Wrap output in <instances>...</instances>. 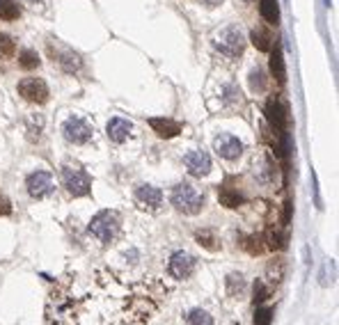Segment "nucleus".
Here are the masks:
<instances>
[{
  "label": "nucleus",
  "instance_id": "1",
  "mask_svg": "<svg viewBox=\"0 0 339 325\" xmlns=\"http://www.w3.org/2000/svg\"><path fill=\"white\" fill-rule=\"evenodd\" d=\"M170 202H172L174 209L186 213V215L200 213L202 206H204V197H202L190 183H179V186H174L172 192H170Z\"/></svg>",
  "mask_w": 339,
  "mask_h": 325
},
{
  "label": "nucleus",
  "instance_id": "2",
  "mask_svg": "<svg viewBox=\"0 0 339 325\" xmlns=\"http://www.w3.org/2000/svg\"><path fill=\"white\" fill-rule=\"evenodd\" d=\"M213 44H215V48H218L220 53H223L225 58H229V60L238 58V55L243 53V48H246V39H243L241 30L234 28V26L223 28L220 32H215Z\"/></svg>",
  "mask_w": 339,
  "mask_h": 325
},
{
  "label": "nucleus",
  "instance_id": "3",
  "mask_svg": "<svg viewBox=\"0 0 339 325\" xmlns=\"http://www.w3.org/2000/svg\"><path fill=\"white\" fill-rule=\"evenodd\" d=\"M89 232L101 243L115 241L117 232H119V213H115V211H101V213H96L92 218V222H89Z\"/></svg>",
  "mask_w": 339,
  "mask_h": 325
},
{
  "label": "nucleus",
  "instance_id": "4",
  "mask_svg": "<svg viewBox=\"0 0 339 325\" xmlns=\"http://www.w3.org/2000/svg\"><path fill=\"white\" fill-rule=\"evenodd\" d=\"M62 183L67 188L69 195L74 197H85L89 195V188H92V179L85 172L83 167H74V165H67L62 167Z\"/></svg>",
  "mask_w": 339,
  "mask_h": 325
},
{
  "label": "nucleus",
  "instance_id": "5",
  "mask_svg": "<svg viewBox=\"0 0 339 325\" xmlns=\"http://www.w3.org/2000/svg\"><path fill=\"white\" fill-rule=\"evenodd\" d=\"M62 135L71 144H85L92 138V126H89L83 117H69L62 124Z\"/></svg>",
  "mask_w": 339,
  "mask_h": 325
},
{
  "label": "nucleus",
  "instance_id": "6",
  "mask_svg": "<svg viewBox=\"0 0 339 325\" xmlns=\"http://www.w3.org/2000/svg\"><path fill=\"white\" fill-rule=\"evenodd\" d=\"M26 188H28V192H30V197H35V199H44L46 195L53 192L55 183H53V177H51L49 172L37 169V172H32L30 177H28Z\"/></svg>",
  "mask_w": 339,
  "mask_h": 325
},
{
  "label": "nucleus",
  "instance_id": "7",
  "mask_svg": "<svg viewBox=\"0 0 339 325\" xmlns=\"http://www.w3.org/2000/svg\"><path fill=\"white\" fill-rule=\"evenodd\" d=\"M195 266H197V259L190 252H174L167 263V270L177 280H188L195 272Z\"/></svg>",
  "mask_w": 339,
  "mask_h": 325
},
{
  "label": "nucleus",
  "instance_id": "8",
  "mask_svg": "<svg viewBox=\"0 0 339 325\" xmlns=\"http://www.w3.org/2000/svg\"><path fill=\"white\" fill-rule=\"evenodd\" d=\"M213 149H215V154H218L220 158H225V161H234V158H238L243 154V142L236 138V135L223 133V135H218V138L213 140Z\"/></svg>",
  "mask_w": 339,
  "mask_h": 325
},
{
  "label": "nucleus",
  "instance_id": "9",
  "mask_svg": "<svg viewBox=\"0 0 339 325\" xmlns=\"http://www.w3.org/2000/svg\"><path fill=\"white\" fill-rule=\"evenodd\" d=\"M183 165H186V169H188V174L190 177H197V179H202V177H206V174L211 172V156L206 152H202V149H195V152H188L186 156H183Z\"/></svg>",
  "mask_w": 339,
  "mask_h": 325
},
{
  "label": "nucleus",
  "instance_id": "10",
  "mask_svg": "<svg viewBox=\"0 0 339 325\" xmlns=\"http://www.w3.org/2000/svg\"><path fill=\"white\" fill-rule=\"evenodd\" d=\"M18 94L30 103H44L49 98V87L41 78H26L18 83Z\"/></svg>",
  "mask_w": 339,
  "mask_h": 325
},
{
  "label": "nucleus",
  "instance_id": "11",
  "mask_svg": "<svg viewBox=\"0 0 339 325\" xmlns=\"http://www.w3.org/2000/svg\"><path fill=\"white\" fill-rule=\"evenodd\" d=\"M263 112H266V119H268V124H271L273 129H277V131H284L286 129V124H289V117H286V108L282 106L280 101L271 98V101L266 103V108H263Z\"/></svg>",
  "mask_w": 339,
  "mask_h": 325
},
{
  "label": "nucleus",
  "instance_id": "12",
  "mask_svg": "<svg viewBox=\"0 0 339 325\" xmlns=\"http://www.w3.org/2000/svg\"><path fill=\"white\" fill-rule=\"evenodd\" d=\"M149 126L152 131L163 140H170V138H177L179 131H181V124L174 119H165V117H152L149 119Z\"/></svg>",
  "mask_w": 339,
  "mask_h": 325
},
{
  "label": "nucleus",
  "instance_id": "13",
  "mask_svg": "<svg viewBox=\"0 0 339 325\" xmlns=\"http://www.w3.org/2000/svg\"><path fill=\"white\" fill-rule=\"evenodd\" d=\"M135 199H138L140 206H147V209H158V206H161V202H163V192L158 190V188L142 183V186L135 188Z\"/></svg>",
  "mask_w": 339,
  "mask_h": 325
},
{
  "label": "nucleus",
  "instance_id": "14",
  "mask_svg": "<svg viewBox=\"0 0 339 325\" xmlns=\"http://www.w3.org/2000/svg\"><path fill=\"white\" fill-rule=\"evenodd\" d=\"M131 129H133L131 121L122 119V117H112V119L108 121V126H106V133H108V138H110L112 142L122 144L131 135Z\"/></svg>",
  "mask_w": 339,
  "mask_h": 325
},
{
  "label": "nucleus",
  "instance_id": "15",
  "mask_svg": "<svg viewBox=\"0 0 339 325\" xmlns=\"http://www.w3.org/2000/svg\"><path fill=\"white\" fill-rule=\"evenodd\" d=\"M218 199L223 206H227V209H236V206L243 204V195L236 190V188L232 186H223L218 190Z\"/></svg>",
  "mask_w": 339,
  "mask_h": 325
},
{
  "label": "nucleus",
  "instance_id": "16",
  "mask_svg": "<svg viewBox=\"0 0 339 325\" xmlns=\"http://www.w3.org/2000/svg\"><path fill=\"white\" fill-rule=\"evenodd\" d=\"M259 9H261L263 21H268L271 26H275L280 21V5H277V0H261Z\"/></svg>",
  "mask_w": 339,
  "mask_h": 325
},
{
  "label": "nucleus",
  "instance_id": "17",
  "mask_svg": "<svg viewBox=\"0 0 339 325\" xmlns=\"http://www.w3.org/2000/svg\"><path fill=\"white\" fill-rule=\"evenodd\" d=\"M250 39L257 51H271V46H273V37L266 30H259V28H254L250 32Z\"/></svg>",
  "mask_w": 339,
  "mask_h": 325
},
{
  "label": "nucleus",
  "instance_id": "18",
  "mask_svg": "<svg viewBox=\"0 0 339 325\" xmlns=\"http://www.w3.org/2000/svg\"><path fill=\"white\" fill-rule=\"evenodd\" d=\"M21 16V9L14 0H0V18L3 21H14Z\"/></svg>",
  "mask_w": 339,
  "mask_h": 325
},
{
  "label": "nucleus",
  "instance_id": "19",
  "mask_svg": "<svg viewBox=\"0 0 339 325\" xmlns=\"http://www.w3.org/2000/svg\"><path fill=\"white\" fill-rule=\"evenodd\" d=\"M271 71H273V76H275L280 83L284 81L286 71H284V58H282V51L280 48H275V53L271 55Z\"/></svg>",
  "mask_w": 339,
  "mask_h": 325
},
{
  "label": "nucleus",
  "instance_id": "20",
  "mask_svg": "<svg viewBox=\"0 0 339 325\" xmlns=\"http://www.w3.org/2000/svg\"><path fill=\"white\" fill-rule=\"evenodd\" d=\"M186 323L188 325H213V318L204 309H190L186 316Z\"/></svg>",
  "mask_w": 339,
  "mask_h": 325
},
{
  "label": "nucleus",
  "instance_id": "21",
  "mask_svg": "<svg viewBox=\"0 0 339 325\" xmlns=\"http://www.w3.org/2000/svg\"><path fill=\"white\" fill-rule=\"evenodd\" d=\"M227 291L229 295H234V298H241L243 293H246V282H243V275H229L227 277Z\"/></svg>",
  "mask_w": 339,
  "mask_h": 325
},
{
  "label": "nucleus",
  "instance_id": "22",
  "mask_svg": "<svg viewBox=\"0 0 339 325\" xmlns=\"http://www.w3.org/2000/svg\"><path fill=\"white\" fill-rule=\"evenodd\" d=\"M18 64H21L23 69H37L39 67V55L35 53V51H23L21 55H18Z\"/></svg>",
  "mask_w": 339,
  "mask_h": 325
},
{
  "label": "nucleus",
  "instance_id": "23",
  "mask_svg": "<svg viewBox=\"0 0 339 325\" xmlns=\"http://www.w3.org/2000/svg\"><path fill=\"white\" fill-rule=\"evenodd\" d=\"M58 62L64 67V71H76V69H81V58H78L76 53H64L62 58H58Z\"/></svg>",
  "mask_w": 339,
  "mask_h": 325
},
{
  "label": "nucleus",
  "instance_id": "24",
  "mask_svg": "<svg viewBox=\"0 0 339 325\" xmlns=\"http://www.w3.org/2000/svg\"><path fill=\"white\" fill-rule=\"evenodd\" d=\"M250 87L254 89V92H263V89H266V78H263L261 69H252V73H250Z\"/></svg>",
  "mask_w": 339,
  "mask_h": 325
},
{
  "label": "nucleus",
  "instance_id": "25",
  "mask_svg": "<svg viewBox=\"0 0 339 325\" xmlns=\"http://www.w3.org/2000/svg\"><path fill=\"white\" fill-rule=\"evenodd\" d=\"M197 243L202 245V247H206V249H218V243H215V236L211 232H200L197 234Z\"/></svg>",
  "mask_w": 339,
  "mask_h": 325
},
{
  "label": "nucleus",
  "instance_id": "26",
  "mask_svg": "<svg viewBox=\"0 0 339 325\" xmlns=\"http://www.w3.org/2000/svg\"><path fill=\"white\" fill-rule=\"evenodd\" d=\"M273 321V312L268 307H257L254 312V325H271Z\"/></svg>",
  "mask_w": 339,
  "mask_h": 325
},
{
  "label": "nucleus",
  "instance_id": "27",
  "mask_svg": "<svg viewBox=\"0 0 339 325\" xmlns=\"http://www.w3.org/2000/svg\"><path fill=\"white\" fill-rule=\"evenodd\" d=\"M0 53L12 55L14 53V39L9 35H0Z\"/></svg>",
  "mask_w": 339,
  "mask_h": 325
},
{
  "label": "nucleus",
  "instance_id": "28",
  "mask_svg": "<svg viewBox=\"0 0 339 325\" xmlns=\"http://www.w3.org/2000/svg\"><path fill=\"white\" fill-rule=\"evenodd\" d=\"M266 298H268L266 284H263L261 280H257L254 282V303H261V300H266Z\"/></svg>",
  "mask_w": 339,
  "mask_h": 325
},
{
  "label": "nucleus",
  "instance_id": "29",
  "mask_svg": "<svg viewBox=\"0 0 339 325\" xmlns=\"http://www.w3.org/2000/svg\"><path fill=\"white\" fill-rule=\"evenodd\" d=\"M268 247H273V249L284 247V236L280 232H271L268 234Z\"/></svg>",
  "mask_w": 339,
  "mask_h": 325
},
{
  "label": "nucleus",
  "instance_id": "30",
  "mask_svg": "<svg viewBox=\"0 0 339 325\" xmlns=\"http://www.w3.org/2000/svg\"><path fill=\"white\" fill-rule=\"evenodd\" d=\"M254 241H257V238H252V236H250L248 241H243V247H246L250 254H259V252H261V245L254 243Z\"/></svg>",
  "mask_w": 339,
  "mask_h": 325
},
{
  "label": "nucleus",
  "instance_id": "31",
  "mask_svg": "<svg viewBox=\"0 0 339 325\" xmlns=\"http://www.w3.org/2000/svg\"><path fill=\"white\" fill-rule=\"evenodd\" d=\"M202 3H204L206 7H215V5H220L223 0H202Z\"/></svg>",
  "mask_w": 339,
  "mask_h": 325
},
{
  "label": "nucleus",
  "instance_id": "32",
  "mask_svg": "<svg viewBox=\"0 0 339 325\" xmlns=\"http://www.w3.org/2000/svg\"><path fill=\"white\" fill-rule=\"evenodd\" d=\"M32 3H39V0H32Z\"/></svg>",
  "mask_w": 339,
  "mask_h": 325
}]
</instances>
